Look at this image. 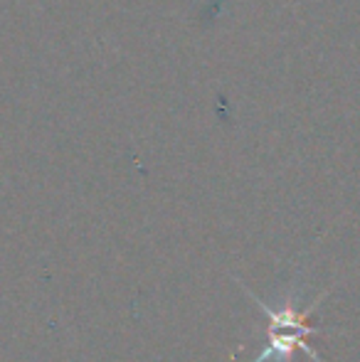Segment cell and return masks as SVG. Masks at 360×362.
I'll use <instances>...</instances> for the list:
<instances>
[{
	"instance_id": "obj_1",
	"label": "cell",
	"mask_w": 360,
	"mask_h": 362,
	"mask_svg": "<svg viewBox=\"0 0 360 362\" xmlns=\"http://www.w3.org/2000/svg\"><path fill=\"white\" fill-rule=\"evenodd\" d=\"M260 305H262V310L272 318V328H269V345H267V350L255 362H267L272 358L281 360L296 348L306 350L313 360L321 362L318 360V355L313 353V350L306 345V340H303L308 333H313V328H308V325L303 323V315H298L291 305H286V308H281V310H274V308H269V305L262 303V300H260Z\"/></svg>"
}]
</instances>
